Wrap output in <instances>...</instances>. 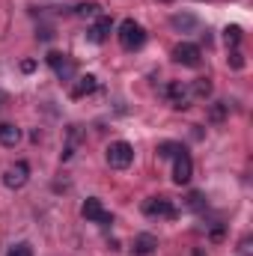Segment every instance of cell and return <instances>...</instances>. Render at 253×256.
<instances>
[{
  "instance_id": "obj_1",
  "label": "cell",
  "mask_w": 253,
  "mask_h": 256,
  "mask_svg": "<svg viewBox=\"0 0 253 256\" xmlns=\"http://www.w3.org/2000/svg\"><path fill=\"white\" fill-rule=\"evenodd\" d=\"M143 42H146L143 27H140L137 21L126 18V21L120 24V45H122L126 51H137V48H143Z\"/></svg>"
},
{
  "instance_id": "obj_2",
  "label": "cell",
  "mask_w": 253,
  "mask_h": 256,
  "mask_svg": "<svg viewBox=\"0 0 253 256\" xmlns=\"http://www.w3.org/2000/svg\"><path fill=\"white\" fill-rule=\"evenodd\" d=\"M131 161H134V146L131 143L116 140V143L108 146V164L114 170H126V167H131Z\"/></svg>"
},
{
  "instance_id": "obj_3",
  "label": "cell",
  "mask_w": 253,
  "mask_h": 256,
  "mask_svg": "<svg viewBox=\"0 0 253 256\" xmlns=\"http://www.w3.org/2000/svg\"><path fill=\"white\" fill-rule=\"evenodd\" d=\"M80 214H84V220H90V224H98V226H110V224H114V218L104 212L102 200H96V196H90V200L80 206Z\"/></svg>"
},
{
  "instance_id": "obj_4",
  "label": "cell",
  "mask_w": 253,
  "mask_h": 256,
  "mask_svg": "<svg viewBox=\"0 0 253 256\" xmlns=\"http://www.w3.org/2000/svg\"><path fill=\"white\" fill-rule=\"evenodd\" d=\"M161 92L170 98V104H173L176 110H188L190 108V92H188V86H185L182 80H170V84H164Z\"/></svg>"
},
{
  "instance_id": "obj_5",
  "label": "cell",
  "mask_w": 253,
  "mask_h": 256,
  "mask_svg": "<svg viewBox=\"0 0 253 256\" xmlns=\"http://www.w3.org/2000/svg\"><path fill=\"white\" fill-rule=\"evenodd\" d=\"M27 179H30V164H27V161H18V164H12V167L3 173V185H6V188H12V191L24 188V185H27Z\"/></svg>"
},
{
  "instance_id": "obj_6",
  "label": "cell",
  "mask_w": 253,
  "mask_h": 256,
  "mask_svg": "<svg viewBox=\"0 0 253 256\" xmlns=\"http://www.w3.org/2000/svg\"><path fill=\"white\" fill-rule=\"evenodd\" d=\"M173 60L182 66H188V68H196L200 60H202V51L196 48V45H190V42H179L176 48H173Z\"/></svg>"
},
{
  "instance_id": "obj_7",
  "label": "cell",
  "mask_w": 253,
  "mask_h": 256,
  "mask_svg": "<svg viewBox=\"0 0 253 256\" xmlns=\"http://www.w3.org/2000/svg\"><path fill=\"white\" fill-rule=\"evenodd\" d=\"M143 214H149V218H176V208L167 196H152V200L143 202Z\"/></svg>"
},
{
  "instance_id": "obj_8",
  "label": "cell",
  "mask_w": 253,
  "mask_h": 256,
  "mask_svg": "<svg viewBox=\"0 0 253 256\" xmlns=\"http://www.w3.org/2000/svg\"><path fill=\"white\" fill-rule=\"evenodd\" d=\"M190 176H194L190 155H188V152H179V155L173 158V182H176V185H188Z\"/></svg>"
},
{
  "instance_id": "obj_9",
  "label": "cell",
  "mask_w": 253,
  "mask_h": 256,
  "mask_svg": "<svg viewBox=\"0 0 253 256\" xmlns=\"http://www.w3.org/2000/svg\"><path fill=\"white\" fill-rule=\"evenodd\" d=\"M110 30H114V21H110L108 15H98V18H96V24L86 30V39H90L92 45H102V42L108 39V33H110Z\"/></svg>"
},
{
  "instance_id": "obj_10",
  "label": "cell",
  "mask_w": 253,
  "mask_h": 256,
  "mask_svg": "<svg viewBox=\"0 0 253 256\" xmlns=\"http://www.w3.org/2000/svg\"><path fill=\"white\" fill-rule=\"evenodd\" d=\"M98 90V78L96 74H80L78 80H74V86H72V98H84V96H92Z\"/></svg>"
},
{
  "instance_id": "obj_11",
  "label": "cell",
  "mask_w": 253,
  "mask_h": 256,
  "mask_svg": "<svg viewBox=\"0 0 253 256\" xmlns=\"http://www.w3.org/2000/svg\"><path fill=\"white\" fill-rule=\"evenodd\" d=\"M155 248H158V238H155V236H149V232H140V236L134 238V254H137V256L155 254Z\"/></svg>"
},
{
  "instance_id": "obj_12",
  "label": "cell",
  "mask_w": 253,
  "mask_h": 256,
  "mask_svg": "<svg viewBox=\"0 0 253 256\" xmlns=\"http://www.w3.org/2000/svg\"><path fill=\"white\" fill-rule=\"evenodd\" d=\"M18 140H21V131L12 126V122H3L0 126V146L12 149V146H18Z\"/></svg>"
},
{
  "instance_id": "obj_13",
  "label": "cell",
  "mask_w": 253,
  "mask_h": 256,
  "mask_svg": "<svg viewBox=\"0 0 253 256\" xmlns=\"http://www.w3.org/2000/svg\"><path fill=\"white\" fill-rule=\"evenodd\" d=\"M188 92L194 96V98H200V102H206V98L212 96V80H208V78H196V80L190 84V90H188Z\"/></svg>"
},
{
  "instance_id": "obj_14",
  "label": "cell",
  "mask_w": 253,
  "mask_h": 256,
  "mask_svg": "<svg viewBox=\"0 0 253 256\" xmlns=\"http://www.w3.org/2000/svg\"><path fill=\"white\" fill-rule=\"evenodd\" d=\"M84 140V131H80V126H72L68 128V143H66L63 149V161H68L72 155H74V149H78V143Z\"/></svg>"
},
{
  "instance_id": "obj_15",
  "label": "cell",
  "mask_w": 253,
  "mask_h": 256,
  "mask_svg": "<svg viewBox=\"0 0 253 256\" xmlns=\"http://www.w3.org/2000/svg\"><path fill=\"white\" fill-rule=\"evenodd\" d=\"M226 116H230V104H226V102H214V104L208 108V120H212V122H224Z\"/></svg>"
},
{
  "instance_id": "obj_16",
  "label": "cell",
  "mask_w": 253,
  "mask_h": 256,
  "mask_svg": "<svg viewBox=\"0 0 253 256\" xmlns=\"http://www.w3.org/2000/svg\"><path fill=\"white\" fill-rule=\"evenodd\" d=\"M170 24H173L176 30H196V18H194V15H173Z\"/></svg>"
},
{
  "instance_id": "obj_17",
  "label": "cell",
  "mask_w": 253,
  "mask_h": 256,
  "mask_svg": "<svg viewBox=\"0 0 253 256\" xmlns=\"http://www.w3.org/2000/svg\"><path fill=\"white\" fill-rule=\"evenodd\" d=\"M74 15H80V18H98L102 6L98 3H80V6H74Z\"/></svg>"
},
{
  "instance_id": "obj_18",
  "label": "cell",
  "mask_w": 253,
  "mask_h": 256,
  "mask_svg": "<svg viewBox=\"0 0 253 256\" xmlns=\"http://www.w3.org/2000/svg\"><path fill=\"white\" fill-rule=\"evenodd\" d=\"M224 42H226V45H230V48L236 51V48H238V42H242V27L230 24V27L224 30Z\"/></svg>"
},
{
  "instance_id": "obj_19",
  "label": "cell",
  "mask_w": 253,
  "mask_h": 256,
  "mask_svg": "<svg viewBox=\"0 0 253 256\" xmlns=\"http://www.w3.org/2000/svg\"><path fill=\"white\" fill-rule=\"evenodd\" d=\"M179 152H185V149H182V143H173V140H167V143L158 146V158H176Z\"/></svg>"
},
{
  "instance_id": "obj_20",
  "label": "cell",
  "mask_w": 253,
  "mask_h": 256,
  "mask_svg": "<svg viewBox=\"0 0 253 256\" xmlns=\"http://www.w3.org/2000/svg\"><path fill=\"white\" fill-rule=\"evenodd\" d=\"M6 256H33V248H30L27 242H18V244H12V248L6 250Z\"/></svg>"
},
{
  "instance_id": "obj_21",
  "label": "cell",
  "mask_w": 253,
  "mask_h": 256,
  "mask_svg": "<svg viewBox=\"0 0 253 256\" xmlns=\"http://www.w3.org/2000/svg\"><path fill=\"white\" fill-rule=\"evenodd\" d=\"M54 72H57V78H60V80H68V78L74 74V63H72V60L66 57V60H63V66H57Z\"/></svg>"
},
{
  "instance_id": "obj_22",
  "label": "cell",
  "mask_w": 253,
  "mask_h": 256,
  "mask_svg": "<svg viewBox=\"0 0 253 256\" xmlns=\"http://www.w3.org/2000/svg\"><path fill=\"white\" fill-rule=\"evenodd\" d=\"M185 206H188V208H194V212H200V208L206 206V196H202L200 191H194V194H188V200H185Z\"/></svg>"
},
{
  "instance_id": "obj_23",
  "label": "cell",
  "mask_w": 253,
  "mask_h": 256,
  "mask_svg": "<svg viewBox=\"0 0 253 256\" xmlns=\"http://www.w3.org/2000/svg\"><path fill=\"white\" fill-rule=\"evenodd\" d=\"M63 60H66V54H60V51H51V54H48V66H51V68L63 66Z\"/></svg>"
},
{
  "instance_id": "obj_24",
  "label": "cell",
  "mask_w": 253,
  "mask_h": 256,
  "mask_svg": "<svg viewBox=\"0 0 253 256\" xmlns=\"http://www.w3.org/2000/svg\"><path fill=\"white\" fill-rule=\"evenodd\" d=\"M230 66H232V68H242V66H244V57H242V51H232V54H230Z\"/></svg>"
},
{
  "instance_id": "obj_25",
  "label": "cell",
  "mask_w": 253,
  "mask_h": 256,
  "mask_svg": "<svg viewBox=\"0 0 253 256\" xmlns=\"http://www.w3.org/2000/svg\"><path fill=\"white\" fill-rule=\"evenodd\" d=\"M36 68V60H21V72H33Z\"/></svg>"
},
{
  "instance_id": "obj_26",
  "label": "cell",
  "mask_w": 253,
  "mask_h": 256,
  "mask_svg": "<svg viewBox=\"0 0 253 256\" xmlns=\"http://www.w3.org/2000/svg\"><path fill=\"white\" fill-rule=\"evenodd\" d=\"M220 238H224V226H214L212 230V242H220Z\"/></svg>"
},
{
  "instance_id": "obj_27",
  "label": "cell",
  "mask_w": 253,
  "mask_h": 256,
  "mask_svg": "<svg viewBox=\"0 0 253 256\" xmlns=\"http://www.w3.org/2000/svg\"><path fill=\"white\" fill-rule=\"evenodd\" d=\"M242 256H250V238L242 242Z\"/></svg>"
},
{
  "instance_id": "obj_28",
  "label": "cell",
  "mask_w": 253,
  "mask_h": 256,
  "mask_svg": "<svg viewBox=\"0 0 253 256\" xmlns=\"http://www.w3.org/2000/svg\"><path fill=\"white\" fill-rule=\"evenodd\" d=\"M6 102H9V96H6V92H3V90H0V108H3V104H6Z\"/></svg>"
},
{
  "instance_id": "obj_29",
  "label": "cell",
  "mask_w": 253,
  "mask_h": 256,
  "mask_svg": "<svg viewBox=\"0 0 253 256\" xmlns=\"http://www.w3.org/2000/svg\"><path fill=\"white\" fill-rule=\"evenodd\" d=\"M161 3H173V0H161Z\"/></svg>"
}]
</instances>
